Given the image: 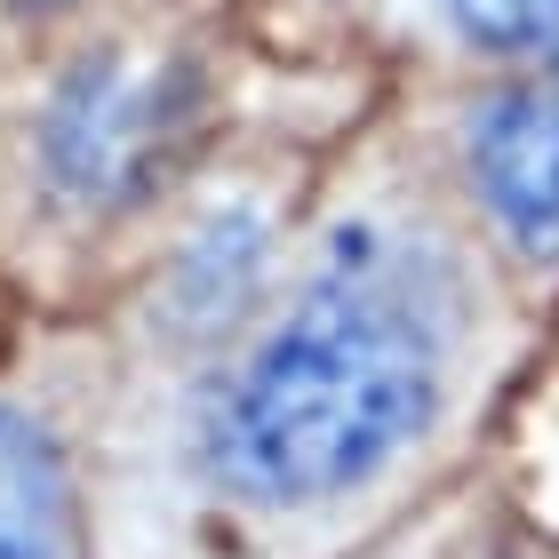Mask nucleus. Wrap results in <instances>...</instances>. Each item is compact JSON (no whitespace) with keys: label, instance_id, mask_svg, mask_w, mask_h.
Wrapping results in <instances>:
<instances>
[{"label":"nucleus","instance_id":"f257e3e1","mask_svg":"<svg viewBox=\"0 0 559 559\" xmlns=\"http://www.w3.org/2000/svg\"><path fill=\"white\" fill-rule=\"evenodd\" d=\"M448 272L416 233L344 224L288 320L209 416V472L257 503H320L376 479L440 408Z\"/></svg>","mask_w":559,"mask_h":559},{"label":"nucleus","instance_id":"7ed1b4c3","mask_svg":"<svg viewBox=\"0 0 559 559\" xmlns=\"http://www.w3.org/2000/svg\"><path fill=\"white\" fill-rule=\"evenodd\" d=\"M472 176L512 240H559V72L488 96V112L472 120Z\"/></svg>","mask_w":559,"mask_h":559},{"label":"nucleus","instance_id":"39448f33","mask_svg":"<svg viewBox=\"0 0 559 559\" xmlns=\"http://www.w3.org/2000/svg\"><path fill=\"white\" fill-rule=\"evenodd\" d=\"M464 33L496 48H527V57H559V0H448Z\"/></svg>","mask_w":559,"mask_h":559},{"label":"nucleus","instance_id":"20e7f679","mask_svg":"<svg viewBox=\"0 0 559 559\" xmlns=\"http://www.w3.org/2000/svg\"><path fill=\"white\" fill-rule=\"evenodd\" d=\"M0 559H64L57 448L9 408H0Z\"/></svg>","mask_w":559,"mask_h":559},{"label":"nucleus","instance_id":"f03ea898","mask_svg":"<svg viewBox=\"0 0 559 559\" xmlns=\"http://www.w3.org/2000/svg\"><path fill=\"white\" fill-rule=\"evenodd\" d=\"M192 144V72L88 57L40 120V168L72 209H136Z\"/></svg>","mask_w":559,"mask_h":559}]
</instances>
